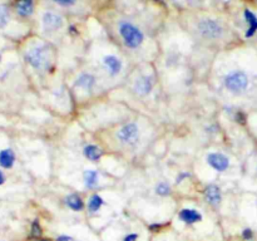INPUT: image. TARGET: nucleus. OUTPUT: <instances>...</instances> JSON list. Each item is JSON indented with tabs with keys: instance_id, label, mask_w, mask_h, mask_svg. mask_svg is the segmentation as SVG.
<instances>
[{
	"instance_id": "nucleus-2",
	"label": "nucleus",
	"mask_w": 257,
	"mask_h": 241,
	"mask_svg": "<svg viewBox=\"0 0 257 241\" xmlns=\"http://www.w3.org/2000/svg\"><path fill=\"white\" fill-rule=\"evenodd\" d=\"M118 33L122 38L123 43L130 49H137L145 42V34L142 30L133 23L122 20L118 25Z\"/></svg>"
},
{
	"instance_id": "nucleus-7",
	"label": "nucleus",
	"mask_w": 257,
	"mask_h": 241,
	"mask_svg": "<svg viewBox=\"0 0 257 241\" xmlns=\"http://www.w3.org/2000/svg\"><path fill=\"white\" fill-rule=\"evenodd\" d=\"M207 163L217 172H223L230 167V158L221 152H211L207 155Z\"/></svg>"
},
{
	"instance_id": "nucleus-24",
	"label": "nucleus",
	"mask_w": 257,
	"mask_h": 241,
	"mask_svg": "<svg viewBox=\"0 0 257 241\" xmlns=\"http://www.w3.org/2000/svg\"><path fill=\"white\" fill-rule=\"evenodd\" d=\"M52 2L64 8H70L77 4V0H52Z\"/></svg>"
},
{
	"instance_id": "nucleus-16",
	"label": "nucleus",
	"mask_w": 257,
	"mask_h": 241,
	"mask_svg": "<svg viewBox=\"0 0 257 241\" xmlns=\"http://www.w3.org/2000/svg\"><path fill=\"white\" fill-rule=\"evenodd\" d=\"M83 155L87 160L92 161V162H97L103 156V151L95 145H87L83 148Z\"/></svg>"
},
{
	"instance_id": "nucleus-29",
	"label": "nucleus",
	"mask_w": 257,
	"mask_h": 241,
	"mask_svg": "<svg viewBox=\"0 0 257 241\" xmlns=\"http://www.w3.org/2000/svg\"><path fill=\"white\" fill-rule=\"evenodd\" d=\"M161 227H162V225H160V223H153V225L148 226V228H150L152 232H158V231L161 230Z\"/></svg>"
},
{
	"instance_id": "nucleus-31",
	"label": "nucleus",
	"mask_w": 257,
	"mask_h": 241,
	"mask_svg": "<svg viewBox=\"0 0 257 241\" xmlns=\"http://www.w3.org/2000/svg\"><path fill=\"white\" fill-rule=\"evenodd\" d=\"M42 241H48V240H42Z\"/></svg>"
},
{
	"instance_id": "nucleus-4",
	"label": "nucleus",
	"mask_w": 257,
	"mask_h": 241,
	"mask_svg": "<svg viewBox=\"0 0 257 241\" xmlns=\"http://www.w3.org/2000/svg\"><path fill=\"white\" fill-rule=\"evenodd\" d=\"M197 32L202 38L207 40H217L221 39L225 34V28L221 24L218 20L211 19V18H206V19H201L197 23Z\"/></svg>"
},
{
	"instance_id": "nucleus-30",
	"label": "nucleus",
	"mask_w": 257,
	"mask_h": 241,
	"mask_svg": "<svg viewBox=\"0 0 257 241\" xmlns=\"http://www.w3.org/2000/svg\"><path fill=\"white\" fill-rule=\"evenodd\" d=\"M4 182H5V176H4V173L0 171V186H2Z\"/></svg>"
},
{
	"instance_id": "nucleus-6",
	"label": "nucleus",
	"mask_w": 257,
	"mask_h": 241,
	"mask_svg": "<svg viewBox=\"0 0 257 241\" xmlns=\"http://www.w3.org/2000/svg\"><path fill=\"white\" fill-rule=\"evenodd\" d=\"M42 24L43 28L48 32H57V30L62 29L64 25V19L62 15L53 10H47L42 17Z\"/></svg>"
},
{
	"instance_id": "nucleus-22",
	"label": "nucleus",
	"mask_w": 257,
	"mask_h": 241,
	"mask_svg": "<svg viewBox=\"0 0 257 241\" xmlns=\"http://www.w3.org/2000/svg\"><path fill=\"white\" fill-rule=\"evenodd\" d=\"M43 230H42V226H40V222L38 220H34L32 223V236L34 237H39L42 236Z\"/></svg>"
},
{
	"instance_id": "nucleus-20",
	"label": "nucleus",
	"mask_w": 257,
	"mask_h": 241,
	"mask_svg": "<svg viewBox=\"0 0 257 241\" xmlns=\"http://www.w3.org/2000/svg\"><path fill=\"white\" fill-rule=\"evenodd\" d=\"M10 19L9 8L4 4H0V28H4Z\"/></svg>"
},
{
	"instance_id": "nucleus-27",
	"label": "nucleus",
	"mask_w": 257,
	"mask_h": 241,
	"mask_svg": "<svg viewBox=\"0 0 257 241\" xmlns=\"http://www.w3.org/2000/svg\"><path fill=\"white\" fill-rule=\"evenodd\" d=\"M138 237H140V236H138V233L130 232V233H127L124 237H123L122 241H137Z\"/></svg>"
},
{
	"instance_id": "nucleus-10",
	"label": "nucleus",
	"mask_w": 257,
	"mask_h": 241,
	"mask_svg": "<svg viewBox=\"0 0 257 241\" xmlns=\"http://www.w3.org/2000/svg\"><path fill=\"white\" fill-rule=\"evenodd\" d=\"M178 218L187 225H195L202 221V213L196 208H182L178 212Z\"/></svg>"
},
{
	"instance_id": "nucleus-12",
	"label": "nucleus",
	"mask_w": 257,
	"mask_h": 241,
	"mask_svg": "<svg viewBox=\"0 0 257 241\" xmlns=\"http://www.w3.org/2000/svg\"><path fill=\"white\" fill-rule=\"evenodd\" d=\"M243 18H245L246 24H247L245 37L252 38L257 33V14L251 9H245L243 10Z\"/></svg>"
},
{
	"instance_id": "nucleus-15",
	"label": "nucleus",
	"mask_w": 257,
	"mask_h": 241,
	"mask_svg": "<svg viewBox=\"0 0 257 241\" xmlns=\"http://www.w3.org/2000/svg\"><path fill=\"white\" fill-rule=\"evenodd\" d=\"M65 205L70 208V210L75 211V212H79L84 208V201L80 197L78 193H70L65 197Z\"/></svg>"
},
{
	"instance_id": "nucleus-25",
	"label": "nucleus",
	"mask_w": 257,
	"mask_h": 241,
	"mask_svg": "<svg viewBox=\"0 0 257 241\" xmlns=\"http://www.w3.org/2000/svg\"><path fill=\"white\" fill-rule=\"evenodd\" d=\"M191 177V173L190 172H186V171H181L180 173L177 175V177H176V183H181L183 182V181L186 180V178H190Z\"/></svg>"
},
{
	"instance_id": "nucleus-3",
	"label": "nucleus",
	"mask_w": 257,
	"mask_h": 241,
	"mask_svg": "<svg viewBox=\"0 0 257 241\" xmlns=\"http://www.w3.org/2000/svg\"><path fill=\"white\" fill-rule=\"evenodd\" d=\"M223 83H225L226 89L230 90L232 94L240 95L246 92L248 84H250V80H248V75L243 70L235 69L226 74Z\"/></svg>"
},
{
	"instance_id": "nucleus-19",
	"label": "nucleus",
	"mask_w": 257,
	"mask_h": 241,
	"mask_svg": "<svg viewBox=\"0 0 257 241\" xmlns=\"http://www.w3.org/2000/svg\"><path fill=\"white\" fill-rule=\"evenodd\" d=\"M98 172L95 170H87L83 173V180L87 188H94L98 186Z\"/></svg>"
},
{
	"instance_id": "nucleus-28",
	"label": "nucleus",
	"mask_w": 257,
	"mask_h": 241,
	"mask_svg": "<svg viewBox=\"0 0 257 241\" xmlns=\"http://www.w3.org/2000/svg\"><path fill=\"white\" fill-rule=\"evenodd\" d=\"M55 241H74V238H73L72 236H68V235H59L57 238H55Z\"/></svg>"
},
{
	"instance_id": "nucleus-17",
	"label": "nucleus",
	"mask_w": 257,
	"mask_h": 241,
	"mask_svg": "<svg viewBox=\"0 0 257 241\" xmlns=\"http://www.w3.org/2000/svg\"><path fill=\"white\" fill-rule=\"evenodd\" d=\"M15 162V155L10 148L0 151V166L3 168H12Z\"/></svg>"
},
{
	"instance_id": "nucleus-14",
	"label": "nucleus",
	"mask_w": 257,
	"mask_h": 241,
	"mask_svg": "<svg viewBox=\"0 0 257 241\" xmlns=\"http://www.w3.org/2000/svg\"><path fill=\"white\" fill-rule=\"evenodd\" d=\"M95 85V77L90 73H83L75 80V87L82 88L85 92H90Z\"/></svg>"
},
{
	"instance_id": "nucleus-5",
	"label": "nucleus",
	"mask_w": 257,
	"mask_h": 241,
	"mask_svg": "<svg viewBox=\"0 0 257 241\" xmlns=\"http://www.w3.org/2000/svg\"><path fill=\"white\" fill-rule=\"evenodd\" d=\"M117 138L120 141V143L127 146H133L138 142L140 140V128H138L137 123L128 122L123 125L122 127L118 130Z\"/></svg>"
},
{
	"instance_id": "nucleus-18",
	"label": "nucleus",
	"mask_w": 257,
	"mask_h": 241,
	"mask_svg": "<svg viewBox=\"0 0 257 241\" xmlns=\"http://www.w3.org/2000/svg\"><path fill=\"white\" fill-rule=\"evenodd\" d=\"M103 205H104V200H103V197L95 193V195L90 196L89 200H88L87 208L90 213H95L100 210V207H102Z\"/></svg>"
},
{
	"instance_id": "nucleus-9",
	"label": "nucleus",
	"mask_w": 257,
	"mask_h": 241,
	"mask_svg": "<svg viewBox=\"0 0 257 241\" xmlns=\"http://www.w3.org/2000/svg\"><path fill=\"white\" fill-rule=\"evenodd\" d=\"M205 198L207 203H210L213 207L220 206L221 201H222V193H221V188L215 183H210L206 186L205 188Z\"/></svg>"
},
{
	"instance_id": "nucleus-13",
	"label": "nucleus",
	"mask_w": 257,
	"mask_h": 241,
	"mask_svg": "<svg viewBox=\"0 0 257 241\" xmlns=\"http://www.w3.org/2000/svg\"><path fill=\"white\" fill-rule=\"evenodd\" d=\"M15 10L22 18L32 17L34 13V2L33 0H17Z\"/></svg>"
},
{
	"instance_id": "nucleus-23",
	"label": "nucleus",
	"mask_w": 257,
	"mask_h": 241,
	"mask_svg": "<svg viewBox=\"0 0 257 241\" xmlns=\"http://www.w3.org/2000/svg\"><path fill=\"white\" fill-rule=\"evenodd\" d=\"M241 236L245 241H252L255 238V233H253L252 228H243L242 232H241Z\"/></svg>"
},
{
	"instance_id": "nucleus-21",
	"label": "nucleus",
	"mask_w": 257,
	"mask_h": 241,
	"mask_svg": "<svg viewBox=\"0 0 257 241\" xmlns=\"http://www.w3.org/2000/svg\"><path fill=\"white\" fill-rule=\"evenodd\" d=\"M155 191L158 196H168L171 195V186L165 181H162V182L157 183Z\"/></svg>"
},
{
	"instance_id": "nucleus-8",
	"label": "nucleus",
	"mask_w": 257,
	"mask_h": 241,
	"mask_svg": "<svg viewBox=\"0 0 257 241\" xmlns=\"http://www.w3.org/2000/svg\"><path fill=\"white\" fill-rule=\"evenodd\" d=\"M153 85H155V79H153L152 75H142L135 82L133 89L137 94L147 95L152 92Z\"/></svg>"
},
{
	"instance_id": "nucleus-1",
	"label": "nucleus",
	"mask_w": 257,
	"mask_h": 241,
	"mask_svg": "<svg viewBox=\"0 0 257 241\" xmlns=\"http://www.w3.org/2000/svg\"><path fill=\"white\" fill-rule=\"evenodd\" d=\"M25 60L37 70L48 69L52 63V49L48 44H37L25 53Z\"/></svg>"
},
{
	"instance_id": "nucleus-26",
	"label": "nucleus",
	"mask_w": 257,
	"mask_h": 241,
	"mask_svg": "<svg viewBox=\"0 0 257 241\" xmlns=\"http://www.w3.org/2000/svg\"><path fill=\"white\" fill-rule=\"evenodd\" d=\"M235 120H236V122H238V123H245V120H246V115L243 114L242 110H237V112H236Z\"/></svg>"
},
{
	"instance_id": "nucleus-11",
	"label": "nucleus",
	"mask_w": 257,
	"mask_h": 241,
	"mask_svg": "<svg viewBox=\"0 0 257 241\" xmlns=\"http://www.w3.org/2000/svg\"><path fill=\"white\" fill-rule=\"evenodd\" d=\"M103 65H104V68L107 69V72L109 73L110 75H113V77L119 74L120 70H122V60L112 54L105 55V57L103 58Z\"/></svg>"
}]
</instances>
